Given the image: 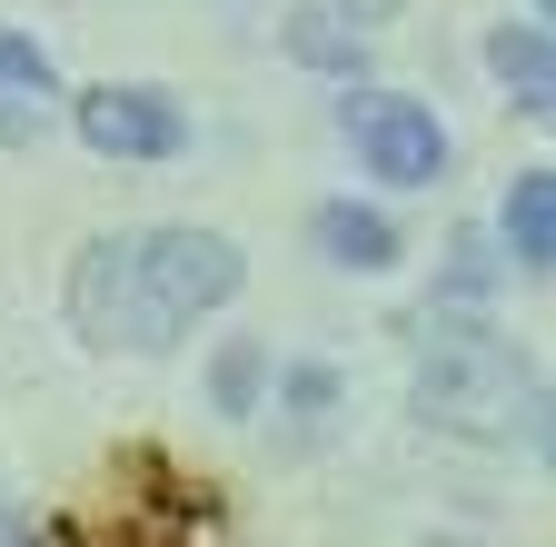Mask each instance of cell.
<instances>
[{
	"mask_svg": "<svg viewBox=\"0 0 556 547\" xmlns=\"http://www.w3.org/2000/svg\"><path fill=\"white\" fill-rule=\"evenodd\" d=\"M239 289H249V259L219 229H179V220L110 229V239L80 249V269H70V328H80L90 349L160 359L208 309H229Z\"/></svg>",
	"mask_w": 556,
	"mask_h": 547,
	"instance_id": "1",
	"label": "cell"
},
{
	"mask_svg": "<svg viewBox=\"0 0 556 547\" xmlns=\"http://www.w3.org/2000/svg\"><path fill=\"white\" fill-rule=\"evenodd\" d=\"M497 249L517 259V269H556V170H517L507 179V199H497Z\"/></svg>",
	"mask_w": 556,
	"mask_h": 547,
	"instance_id": "9",
	"label": "cell"
},
{
	"mask_svg": "<svg viewBox=\"0 0 556 547\" xmlns=\"http://www.w3.org/2000/svg\"><path fill=\"white\" fill-rule=\"evenodd\" d=\"M308 239L328 269H348V279H388V269L407 259V229L378 210V199H318L308 210Z\"/></svg>",
	"mask_w": 556,
	"mask_h": 547,
	"instance_id": "5",
	"label": "cell"
},
{
	"mask_svg": "<svg viewBox=\"0 0 556 547\" xmlns=\"http://www.w3.org/2000/svg\"><path fill=\"white\" fill-rule=\"evenodd\" d=\"M268 338H229L219 359H208V408L219 419H258V398H268Z\"/></svg>",
	"mask_w": 556,
	"mask_h": 547,
	"instance_id": "11",
	"label": "cell"
},
{
	"mask_svg": "<svg viewBox=\"0 0 556 547\" xmlns=\"http://www.w3.org/2000/svg\"><path fill=\"white\" fill-rule=\"evenodd\" d=\"M546 468H556V388H546Z\"/></svg>",
	"mask_w": 556,
	"mask_h": 547,
	"instance_id": "14",
	"label": "cell"
},
{
	"mask_svg": "<svg viewBox=\"0 0 556 547\" xmlns=\"http://www.w3.org/2000/svg\"><path fill=\"white\" fill-rule=\"evenodd\" d=\"M338 129H348V150H358V170L388 179V189H438L447 160H457L447 120H438L428 100H407V90H358V80H348Z\"/></svg>",
	"mask_w": 556,
	"mask_h": 547,
	"instance_id": "3",
	"label": "cell"
},
{
	"mask_svg": "<svg viewBox=\"0 0 556 547\" xmlns=\"http://www.w3.org/2000/svg\"><path fill=\"white\" fill-rule=\"evenodd\" d=\"M507 249H497V229H447V259H438V309H486V299H497L507 289Z\"/></svg>",
	"mask_w": 556,
	"mask_h": 547,
	"instance_id": "10",
	"label": "cell"
},
{
	"mask_svg": "<svg viewBox=\"0 0 556 547\" xmlns=\"http://www.w3.org/2000/svg\"><path fill=\"white\" fill-rule=\"evenodd\" d=\"M486 80L507 90V110L556 120V30L546 21H497L486 30Z\"/></svg>",
	"mask_w": 556,
	"mask_h": 547,
	"instance_id": "7",
	"label": "cell"
},
{
	"mask_svg": "<svg viewBox=\"0 0 556 547\" xmlns=\"http://www.w3.org/2000/svg\"><path fill=\"white\" fill-rule=\"evenodd\" d=\"M527 398H546L536 388V359L517 349L507 328H486L477 309H438L428 299V338H417V388H407V408L428 428H447V438H477V448H497L517 419H527Z\"/></svg>",
	"mask_w": 556,
	"mask_h": 547,
	"instance_id": "2",
	"label": "cell"
},
{
	"mask_svg": "<svg viewBox=\"0 0 556 547\" xmlns=\"http://www.w3.org/2000/svg\"><path fill=\"white\" fill-rule=\"evenodd\" d=\"M278 50L299 60V71H318V80H368V30L338 11V0H308V11H289L278 21Z\"/></svg>",
	"mask_w": 556,
	"mask_h": 547,
	"instance_id": "8",
	"label": "cell"
},
{
	"mask_svg": "<svg viewBox=\"0 0 556 547\" xmlns=\"http://www.w3.org/2000/svg\"><path fill=\"white\" fill-rule=\"evenodd\" d=\"M70 120H80V140L100 160H179L189 150V110L150 80H100V90L70 100Z\"/></svg>",
	"mask_w": 556,
	"mask_h": 547,
	"instance_id": "4",
	"label": "cell"
},
{
	"mask_svg": "<svg viewBox=\"0 0 556 547\" xmlns=\"http://www.w3.org/2000/svg\"><path fill=\"white\" fill-rule=\"evenodd\" d=\"M536 21H546V30H556V0H536Z\"/></svg>",
	"mask_w": 556,
	"mask_h": 547,
	"instance_id": "15",
	"label": "cell"
},
{
	"mask_svg": "<svg viewBox=\"0 0 556 547\" xmlns=\"http://www.w3.org/2000/svg\"><path fill=\"white\" fill-rule=\"evenodd\" d=\"M268 378H278V398H289L299 419H328V408H338V369L328 359H289V369H268Z\"/></svg>",
	"mask_w": 556,
	"mask_h": 547,
	"instance_id": "12",
	"label": "cell"
},
{
	"mask_svg": "<svg viewBox=\"0 0 556 547\" xmlns=\"http://www.w3.org/2000/svg\"><path fill=\"white\" fill-rule=\"evenodd\" d=\"M338 11L358 21V30H378V21H397V11H407V0H338Z\"/></svg>",
	"mask_w": 556,
	"mask_h": 547,
	"instance_id": "13",
	"label": "cell"
},
{
	"mask_svg": "<svg viewBox=\"0 0 556 547\" xmlns=\"http://www.w3.org/2000/svg\"><path fill=\"white\" fill-rule=\"evenodd\" d=\"M60 110V71L30 30H0V150H30Z\"/></svg>",
	"mask_w": 556,
	"mask_h": 547,
	"instance_id": "6",
	"label": "cell"
}]
</instances>
